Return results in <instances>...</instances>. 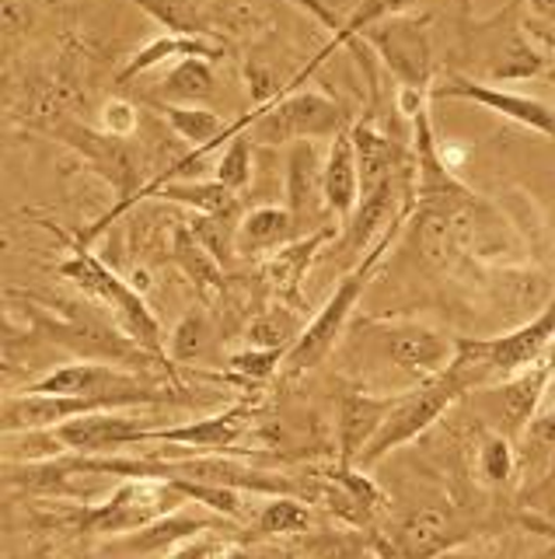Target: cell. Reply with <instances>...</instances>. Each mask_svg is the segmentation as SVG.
Instances as JSON below:
<instances>
[{
  "label": "cell",
  "instance_id": "4",
  "mask_svg": "<svg viewBox=\"0 0 555 559\" xmlns=\"http://www.w3.org/2000/svg\"><path fill=\"white\" fill-rule=\"evenodd\" d=\"M57 140H63L67 147H71L84 165H88L95 175H101L112 189H116V203L109 214H101L92 227H84L81 235H74L77 245H88L106 231V227L116 221V217H123L126 210L136 203V197H141V162H136V151L130 140L123 136H112L106 130H95V127H84V122H74V119H67L60 122V127H53Z\"/></svg>",
  "mask_w": 555,
  "mask_h": 559
},
{
  "label": "cell",
  "instance_id": "18",
  "mask_svg": "<svg viewBox=\"0 0 555 559\" xmlns=\"http://www.w3.org/2000/svg\"><path fill=\"white\" fill-rule=\"evenodd\" d=\"M252 416H255V402H234V406L193 419V424H171V427L161 424L158 430H150L147 444L185 448L193 454H228L241 441V433L249 430Z\"/></svg>",
  "mask_w": 555,
  "mask_h": 559
},
{
  "label": "cell",
  "instance_id": "3",
  "mask_svg": "<svg viewBox=\"0 0 555 559\" xmlns=\"http://www.w3.org/2000/svg\"><path fill=\"white\" fill-rule=\"evenodd\" d=\"M196 395L185 389H165V384H144L133 392L116 395H4V433L49 430L67 419L92 416V413H119V409H144V406H193Z\"/></svg>",
  "mask_w": 555,
  "mask_h": 559
},
{
  "label": "cell",
  "instance_id": "12",
  "mask_svg": "<svg viewBox=\"0 0 555 559\" xmlns=\"http://www.w3.org/2000/svg\"><path fill=\"white\" fill-rule=\"evenodd\" d=\"M304 500L346 524H353V528H371L374 518L388 503L377 483L367 476V468L339 465V462L322 468L318 476H311V483L304 486Z\"/></svg>",
  "mask_w": 555,
  "mask_h": 559
},
{
  "label": "cell",
  "instance_id": "11",
  "mask_svg": "<svg viewBox=\"0 0 555 559\" xmlns=\"http://www.w3.org/2000/svg\"><path fill=\"white\" fill-rule=\"evenodd\" d=\"M479 535L472 521H461L447 507H420L388 538H374V552L385 559H437Z\"/></svg>",
  "mask_w": 555,
  "mask_h": 559
},
{
  "label": "cell",
  "instance_id": "19",
  "mask_svg": "<svg viewBox=\"0 0 555 559\" xmlns=\"http://www.w3.org/2000/svg\"><path fill=\"white\" fill-rule=\"evenodd\" d=\"M398 395H371L346 384L336 392V448H339V465H357L377 430L385 427L388 413L395 409Z\"/></svg>",
  "mask_w": 555,
  "mask_h": 559
},
{
  "label": "cell",
  "instance_id": "43",
  "mask_svg": "<svg viewBox=\"0 0 555 559\" xmlns=\"http://www.w3.org/2000/svg\"><path fill=\"white\" fill-rule=\"evenodd\" d=\"M545 364H548V371H552V399H555V340L545 349Z\"/></svg>",
  "mask_w": 555,
  "mask_h": 559
},
{
  "label": "cell",
  "instance_id": "7",
  "mask_svg": "<svg viewBox=\"0 0 555 559\" xmlns=\"http://www.w3.org/2000/svg\"><path fill=\"white\" fill-rule=\"evenodd\" d=\"M252 127L245 130L252 144L263 147H283L301 144V140H325L346 133V112L342 105L318 92H290L269 105H255L249 112Z\"/></svg>",
  "mask_w": 555,
  "mask_h": 559
},
{
  "label": "cell",
  "instance_id": "9",
  "mask_svg": "<svg viewBox=\"0 0 555 559\" xmlns=\"http://www.w3.org/2000/svg\"><path fill=\"white\" fill-rule=\"evenodd\" d=\"M360 39L367 43V49L377 52V60L388 67V74L398 81V87L433 95V43H430L426 17H412V14L381 17L377 25L360 32Z\"/></svg>",
  "mask_w": 555,
  "mask_h": 559
},
{
  "label": "cell",
  "instance_id": "22",
  "mask_svg": "<svg viewBox=\"0 0 555 559\" xmlns=\"http://www.w3.org/2000/svg\"><path fill=\"white\" fill-rule=\"evenodd\" d=\"M228 46H224L217 35H158L154 43H147L144 49H136L133 57L126 60V67L116 74V84H126L130 78H141L147 70L171 63V60H189V57H203V60H220Z\"/></svg>",
  "mask_w": 555,
  "mask_h": 559
},
{
  "label": "cell",
  "instance_id": "8",
  "mask_svg": "<svg viewBox=\"0 0 555 559\" xmlns=\"http://www.w3.org/2000/svg\"><path fill=\"white\" fill-rule=\"evenodd\" d=\"M461 395H468V389L461 384V378L450 371V367L441 378L423 381L415 392L398 395L395 409L385 419V427L377 430V437L367 448H363V454L357 459V468H374L395 448H402V444L415 441V437H423Z\"/></svg>",
  "mask_w": 555,
  "mask_h": 559
},
{
  "label": "cell",
  "instance_id": "46",
  "mask_svg": "<svg viewBox=\"0 0 555 559\" xmlns=\"http://www.w3.org/2000/svg\"><path fill=\"white\" fill-rule=\"evenodd\" d=\"M346 559H385V556H377V552H350Z\"/></svg>",
  "mask_w": 555,
  "mask_h": 559
},
{
  "label": "cell",
  "instance_id": "16",
  "mask_svg": "<svg viewBox=\"0 0 555 559\" xmlns=\"http://www.w3.org/2000/svg\"><path fill=\"white\" fill-rule=\"evenodd\" d=\"M287 210L298 221V231L315 235L328 227L333 210L325 203V157L315 140H301L287 151Z\"/></svg>",
  "mask_w": 555,
  "mask_h": 559
},
{
  "label": "cell",
  "instance_id": "1",
  "mask_svg": "<svg viewBox=\"0 0 555 559\" xmlns=\"http://www.w3.org/2000/svg\"><path fill=\"white\" fill-rule=\"evenodd\" d=\"M49 231H57L63 241H67V249H71V255H67L60 262V276L63 280H71V284L84 294V297H92L95 305L101 308H109V314L116 319V325L123 329V336L133 340L136 346L144 349V354H150L154 360H161L165 364V371L171 378V384H179L182 389V381H179V371L171 367L168 360V336L161 332V322L154 319V311L147 308L144 301V294L136 290L130 280L119 276L112 266H106V259H98L95 252H88L84 245H77L71 235H63L60 227L49 221L46 224Z\"/></svg>",
  "mask_w": 555,
  "mask_h": 559
},
{
  "label": "cell",
  "instance_id": "33",
  "mask_svg": "<svg viewBox=\"0 0 555 559\" xmlns=\"http://www.w3.org/2000/svg\"><path fill=\"white\" fill-rule=\"evenodd\" d=\"M301 329H298V319L287 311V308H266L258 311L255 319L249 322L245 329V343L249 346H263V349H287L298 343Z\"/></svg>",
  "mask_w": 555,
  "mask_h": 559
},
{
  "label": "cell",
  "instance_id": "21",
  "mask_svg": "<svg viewBox=\"0 0 555 559\" xmlns=\"http://www.w3.org/2000/svg\"><path fill=\"white\" fill-rule=\"evenodd\" d=\"M325 203L342 227L353 221L360 206V162L350 130L333 136V147L325 154Z\"/></svg>",
  "mask_w": 555,
  "mask_h": 559
},
{
  "label": "cell",
  "instance_id": "14",
  "mask_svg": "<svg viewBox=\"0 0 555 559\" xmlns=\"http://www.w3.org/2000/svg\"><path fill=\"white\" fill-rule=\"evenodd\" d=\"M381 346H385L388 360L412 378L415 384L441 378L450 360L458 354V340L447 336L441 329H430L420 322H398L381 332Z\"/></svg>",
  "mask_w": 555,
  "mask_h": 559
},
{
  "label": "cell",
  "instance_id": "26",
  "mask_svg": "<svg viewBox=\"0 0 555 559\" xmlns=\"http://www.w3.org/2000/svg\"><path fill=\"white\" fill-rule=\"evenodd\" d=\"M154 197L165 203H179L196 210L203 217H224V221H241V203L238 192H231L228 186H220L217 179L210 182H189V179H176L154 189Z\"/></svg>",
  "mask_w": 555,
  "mask_h": 559
},
{
  "label": "cell",
  "instance_id": "24",
  "mask_svg": "<svg viewBox=\"0 0 555 559\" xmlns=\"http://www.w3.org/2000/svg\"><path fill=\"white\" fill-rule=\"evenodd\" d=\"M210 532H217V518L185 514L179 507V511L158 518L154 524H147V528L126 535L123 546L133 549V552H141V556H168V552H176L179 546H185V542H193L200 535H210Z\"/></svg>",
  "mask_w": 555,
  "mask_h": 559
},
{
  "label": "cell",
  "instance_id": "44",
  "mask_svg": "<svg viewBox=\"0 0 555 559\" xmlns=\"http://www.w3.org/2000/svg\"><path fill=\"white\" fill-rule=\"evenodd\" d=\"M224 559H258V556H252V552H249V542H245V549H241V546H231V549H228V556H224Z\"/></svg>",
  "mask_w": 555,
  "mask_h": 559
},
{
  "label": "cell",
  "instance_id": "28",
  "mask_svg": "<svg viewBox=\"0 0 555 559\" xmlns=\"http://www.w3.org/2000/svg\"><path fill=\"white\" fill-rule=\"evenodd\" d=\"M311 521H315V511H311V503L304 497H293V493L269 497V503L255 514L252 532L245 542H269V538H283V535H301L311 528Z\"/></svg>",
  "mask_w": 555,
  "mask_h": 559
},
{
  "label": "cell",
  "instance_id": "34",
  "mask_svg": "<svg viewBox=\"0 0 555 559\" xmlns=\"http://www.w3.org/2000/svg\"><path fill=\"white\" fill-rule=\"evenodd\" d=\"M475 468H479V479L490 483V486H507L517 472V454H514V441L503 433H485L482 444H479V459H475Z\"/></svg>",
  "mask_w": 555,
  "mask_h": 559
},
{
  "label": "cell",
  "instance_id": "37",
  "mask_svg": "<svg viewBox=\"0 0 555 559\" xmlns=\"http://www.w3.org/2000/svg\"><path fill=\"white\" fill-rule=\"evenodd\" d=\"M182 493L206 507V511H214L217 518H231L238 521L245 514V500H241V489H231V486H217V483H189V479H179L176 483Z\"/></svg>",
  "mask_w": 555,
  "mask_h": 559
},
{
  "label": "cell",
  "instance_id": "31",
  "mask_svg": "<svg viewBox=\"0 0 555 559\" xmlns=\"http://www.w3.org/2000/svg\"><path fill=\"white\" fill-rule=\"evenodd\" d=\"M130 4H136L176 35H217V28H210V17L200 11L196 0H130Z\"/></svg>",
  "mask_w": 555,
  "mask_h": 559
},
{
  "label": "cell",
  "instance_id": "40",
  "mask_svg": "<svg viewBox=\"0 0 555 559\" xmlns=\"http://www.w3.org/2000/svg\"><path fill=\"white\" fill-rule=\"evenodd\" d=\"M98 130H106V133H112V136L130 140L133 130H136V109H133V102L109 98L106 105H101V127H98Z\"/></svg>",
  "mask_w": 555,
  "mask_h": 559
},
{
  "label": "cell",
  "instance_id": "27",
  "mask_svg": "<svg viewBox=\"0 0 555 559\" xmlns=\"http://www.w3.org/2000/svg\"><path fill=\"white\" fill-rule=\"evenodd\" d=\"M214 87H217L214 63L203 57H189L168 70L154 98L161 105H200L214 95Z\"/></svg>",
  "mask_w": 555,
  "mask_h": 559
},
{
  "label": "cell",
  "instance_id": "6",
  "mask_svg": "<svg viewBox=\"0 0 555 559\" xmlns=\"http://www.w3.org/2000/svg\"><path fill=\"white\" fill-rule=\"evenodd\" d=\"M402 224L406 221H398L391 231L381 238L374 249L363 255L357 266L346 273L342 280H339V287L333 290V297L322 305V311L311 319L304 329H301V336H298V343L290 346V354H287V374H304V371H315V367L333 354L336 349V343H339V336H342V329H346V322H350V314H353V308L360 305V297H363V290H367V284H371V276H374V266L381 259H385V252L391 249V241L398 238V231H402Z\"/></svg>",
  "mask_w": 555,
  "mask_h": 559
},
{
  "label": "cell",
  "instance_id": "10",
  "mask_svg": "<svg viewBox=\"0 0 555 559\" xmlns=\"http://www.w3.org/2000/svg\"><path fill=\"white\" fill-rule=\"evenodd\" d=\"M514 17V8L496 14L493 22L464 28L468 35V57L482 67V81L496 84V81H524L545 70V57L538 52L524 32H520Z\"/></svg>",
  "mask_w": 555,
  "mask_h": 559
},
{
  "label": "cell",
  "instance_id": "39",
  "mask_svg": "<svg viewBox=\"0 0 555 559\" xmlns=\"http://www.w3.org/2000/svg\"><path fill=\"white\" fill-rule=\"evenodd\" d=\"M287 364V349H263V346H245L228 357V371H234L245 381H266Z\"/></svg>",
  "mask_w": 555,
  "mask_h": 559
},
{
  "label": "cell",
  "instance_id": "41",
  "mask_svg": "<svg viewBox=\"0 0 555 559\" xmlns=\"http://www.w3.org/2000/svg\"><path fill=\"white\" fill-rule=\"evenodd\" d=\"M293 4H301L311 17H315V22H322L328 32H339L342 28V22H346V17L336 11V4H328V0H293Z\"/></svg>",
  "mask_w": 555,
  "mask_h": 559
},
{
  "label": "cell",
  "instance_id": "42",
  "mask_svg": "<svg viewBox=\"0 0 555 559\" xmlns=\"http://www.w3.org/2000/svg\"><path fill=\"white\" fill-rule=\"evenodd\" d=\"M528 8L542 17V22L555 25V0H528Z\"/></svg>",
  "mask_w": 555,
  "mask_h": 559
},
{
  "label": "cell",
  "instance_id": "23",
  "mask_svg": "<svg viewBox=\"0 0 555 559\" xmlns=\"http://www.w3.org/2000/svg\"><path fill=\"white\" fill-rule=\"evenodd\" d=\"M342 231V224H328L322 227V231L315 235H304L298 241H290L287 249L280 252H273L266 259V276H269V284L276 287V294L287 297V301H293V297L301 294V280L307 273V266L322 255V249H328Z\"/></svg>",
  "mask_w": 555,
  "mask_h": 559
},
{
  "label": "cell",
  "instance_id": "45",
  "mask_svg": "<svg viewBox=\"0 0 555 559\" xmlns=\"http://www.w3.org/2000/svg\"><path fill=\"white\" fill-rule=\"evenodd\" d=\"M531 559H555V538H552V546H545L542 552H534Z\"/></svg>",
  "mask_w": 555,
  "mask_h": 559
},
{
  "label": "cell",
  "instance_id": "36",
  "mask_svg": "<svg viewBox=\"0 0 555 559\" xmlns=\"http://www.w3.org/2000/svg\"><path fill=\"white\" fill-rule=\"evenodd\" d=\"M238 224L241 221H224V217H203L196 214L193 221H189V231H193L203 249L210 252L220 266H228V262L234 259L238 252Z\"/></svg>",
  "mask_w": 555,
  "mask_h": 559
},
{
  "label": "cell",
  "instance_id": "25",
  "mask_svg": "<svg viewBox=\"0 0 555 559\" xmlns=\"http://www.w3.org/2000/svg\"><path fill=\"white\" fill-rule=\"evenodd\" d=\"M298 221L287 206H255L238 224V252L241 255H273L298 241Z\"/></svg>",
  "mask_w": 555,
  "mask_h": 559
},
{
  "label": "cell",
  "instance_id": "5",
  "mask_svg": "<svg viewBox=\"0 0 555 559\" xmlns=\"http://www.w3.org/2000/svg\"><path fill=\"white\" fill-rule=\"evenodd\" d=\"M189 497L165 479H123L98 503H84L71 514V528L84 538H126L158 518L179 511Z\"/></svg>",
  "mask_w": 555,
  "mask_h": 559
},
{
  "label": "cell",
  "instance_id": "30",
  "mask_svg": "<svg viewBox=\"0 0 555 559\" xmlns=\"http://www.w3.org/2000/svg\"><path fill=\"white\" fill-rule=\"evenodd\" d=\"M171 259H176V266L193 280L200 290H217L220 280H224V266L220 262L203 249V241L185 227H176V235H171Z\"/></svg>",
  "mask_w": 555,
  "mask_h": 559
},
{
  "label": "cell",
  "instance_id": "29",
  "mask_svg": "<svg viewBox=\"0 0 555 559\" xmlns=\"http://www.w3.org/2000/svg\"><path fill=\"white\" fill-rule=\"evenodd\" d=\"M158 112L165 116L168 130L179 140H185L193 151H206L224 130H228V122L220 119V112L206 109V105H161Z\"/></svg>",
  "mask_w": 555,
  "mask_h": 559
},
{
  "label": "cell",
  "instance_id": "47",
  "mask_svg": "<svg viewBox=\"0 0 555 559\" xmlns=\"http://www.w3.org/2000/svg\"><path fill=\"white\" fill-rule=\"evenodd\" d=\"M8 559H53V556H46V552H28V556H8Z\"/></svg>",
  "mask_w": 555,
  "mask_h": 559
},
{
  "label": "cell",
  "instance_id": "35",
  "mask_svg": "<svg viewBox=\"0 0 555 559\" xmlns=\"http://www.w3.org/2000/svg\"><path fill=\"white\" fill-rule=\"evenodd\" d=\"M412 4H415V0H357V11H353L350 17H346L342 28L333 35V39H328V46H333V49L350 46L353 39H360V32H363V28L377 25L381 17L406 14Z\"/></svg>",
  "mask_w": 555,
  "mask_h": 559
},
{
  "label": "cell",
  "instance_id": "13",
  "mask_svg": "<svg viewBox=\"0 0 555 559\" xmlns=\"http://www.w3.org/2000/svg\"><path fill=\"white\" fill-rule=\"evenodd\" d=\"M158 427H161L158 416H147L141 409H133V413L119 409V413L77 416L49 430H53V437L67 448V454H109L126 444H147L150 430H158Z\"/></svg>",
  "mask_w": 555,
  "mask_h": 559
},
{
  "label": "cell",
  "instance_id": "2",
  "mask_svg": "<svg viewBox=\"0 0 555 559\" xmlns=\"http://www.w3.org/2000/svg\"><path fill=\"white\" fill-rule=\"evenodd\" d=\"M552 340H555V297L538 314H531L524 325L503 332V336H490V340L458 336V354L450 360V371L461 378L468 392L493 389V384L528 371L538 360H545V349Z\"/></svg>",
  "mask_w": 555,
  "mask_h": 559
},
{
  "label": "cell",
  "instance_id": "32",
  "mask_svg": "<svg viewBox=\"0 0 555 559\" xmlns=\"http://www.w3.org/2000/svg\"><path fill=\"white\" fill-rule=\"evenodd\" d=\"M214 340V329L203 311H189L179 319V325L168 332V360L179 371V364H193L206 354Z\"/></svg>",
  "mask_w": 555,
  "mask_h": 559
},
{
  "label": "cell",
  "instance_id": "15",
  "mask_svg": "<svg viewBox=\"0 0 555 559\" xmlns=\"http://www.w3.org/2000/svg\"><path fill=\"white\" fill-rule=\"evenodd\" d=\"M433 98L475 102V105H482V109L510 119V122H517V127H524V130L542 133L555 144V109L545 102L531 98V95L507 92V87L485 84V81H475V78H450L444 84H433Z\"/></svg>",
  "mask_w": 555,
  "mask_h": 559
},
{
  "label": "cell",
  "instance_id": "17",
  "mask_svg": "<svg viewBox=\"0 0 555 559\" xmlns=\"http://www.w3.org/2000/svg\"><path fill=\"white\" fill-rule=\"evenodd\" d=\"M548 392H552V371L545 360H538L528 371L485 389V402H490V413L496 419V433L520 441L524 430L534 424V416L542 413V402Z\"/></svg>",
  "mask_w": 555,
  "mask_h": 559
},
{
  "label": "cell",
  "instance_id": "20",
  "mask_svg": "<svg viewBox=\"0 0 555 559\" xmlns=\"http://www.w3.org/2000/svg\"><path fill=\"white\" fill-rule=\"evenodd\" d=\"M144 378L112 367L109 360H74L63 364L57 371L43 374L39 381L25 384V395H116V392H133L144 389Z\"/></svg>",
  "mask_w": 555,
  "mask_h": 559
},
{
  "label": "cell",
  "instance_id": "38",
  "mask_svg": "<svg viewBox=\"0 0 555 559\" xmlns=\"http://www.w3.org/2000/svg\"><path fill=\"white\" fill-rule=\"evenodd\" d=\"M252 136L238 133L228 147H224L220 162H217V182L228 186L231 192H241L252 182Z\"/></svg>",
  "mask_w": 555,
  "mask_h": 559
}]
</instances>
